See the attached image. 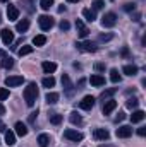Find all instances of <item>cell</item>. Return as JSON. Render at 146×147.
I'll return each mask as SVG.
<instances>
[{
    "label": "cell",
    "instance_id": "31",
    "mask_svg": "<svg viewBox=\"0 0 146 147\" xmlns=\"http://www.w3.org/2000/svg\"><path fill=\"white\" fill-rule=\"evenodd\" d=\"M62 115H59V113H53V115H50V123H53V125H59V123H62Z\"/></svg>",
    "mask_w": 146,
    "mask_h": 147
},
{
    "label": "cell",
    "instance_id": "49",
    "mask_svg": "<svg viewBox=\"0 0 146 147\" xmlns=\"http://www.w3.org/2000/svg\"><path fill=\"white\" fill-rule=\"evenodd\" d=\"M0 57L3 58V57H5V51H2V50H0Z\"/></svg>",
    "mask_w": 146,
    "mask_h": 147
},
{
    "label": "cell",
    "instance_id": "32",
    "mask_svg": "<svg viewBox=\"0 0 146 147\" xmlns=\"http://www.w3.org/2000/svg\"><path fill=\"white\" fill-rule=\"evenodd\" d=\"M138 105H139V101H138L136 98H131V99H127V103H126V106H127L129 110H136Z\"/></svg>",
    "mask_w": 146,
    "mask_h": 147
},
{
    "label": "cell",
    "instance_id": "18",
    "mask_svg": "<svg viewBox=\"0 0 146 147\" xmlns=\"http://www.w3.org/2000/svg\"><path fill=\"white\" fill-rule=\"evenodd\" d=\"M41 69H43L45 74H53L57 70V63H53V62H43L41 63Z\"/></svg>",
    "mask_w": 146,
    "mask_h": 147
},
{
    "label": "cell",
    "instance_id": "7",
    "mask_svg": "<svg viewBox=\"0 0 146 147\" xmlns=\"http://www.w3.org/2000/svg\"><path fill=\"white\" fill-rule=\"evenodd\" d=\"M64 137L69 139V140H72V142H81L83 140V134L77 132V130H74V128H67L64 132Z\"/></svg>",
    "mask_w": 146,
    "mask_h": 147
},
{
    "label": "cell",
    "instance_id": "43",
    "mask_svg": "<svg viewBox=\"0 0 146 147\" xmlns=\"http://www.w3.org/2000/svg\"><path fill=\"white\" fill-rule=\"evenodd\" d=\"M138 135H139V137H145V135H146V127L138 128Z\"/></svg>",
    "mask_w": 146,
    "mask_h": 147
},
{
    "label": "cell",
    "instance_id": "40",
    "mask_svg": "<svg viewBox=\"0 0 146 147\" xmlns=\"http://www.w3.org/2000/svg\"><path fill=\"white\" fill-rule=\"evenodd\" d=\"M69 28H71V24H69L67 21H60V29H62V31H67Z\"/></svg>",
    "mask_w": 146,
    "mask_h": 147
},
{
    "label": "cell",
    "instance_id": "42",
    "mask_svg": "<svg viewBox=\"0 0 146 147\" xmlns=\"http://www.w3.org/2000/svg\"><path fill=\"white\" fill-rule=\"evenodd\" d=\"M124 118H126V115H124V113H122V111H120V113H119V115H117V116H115V123H119V121H122V120H124Z\"/></svg>",
    "mask_w": 146,
    "mask_h": 147
},
{
    "label": "cell",
    "instance_id": "45",
    "mask_svg": "<svg viewBox=\"0 0 146 147\" xmlns=\"http://www.w3.org/2000/svg\"><path fill=\"white\" fill-rule=\"evenodd\" d=\"M84 82H86V80H84V79H81V80L77 82V89H83V86H84Z\"/></svg>",
    "mask_w": 146,
    "mask_h": 147
},
{
    "label": "cell",
    "instance_id": "50",
    "mask_svg": "<svg viewBox=\"0 0 146 147\" xmlns=\"http://www.w3.org/2000/svg\"><path fill=\"white\" fill-rule=\"evenodd\" d=\"M67 2H71V3H76V2H79V0H67Z\"/></svg>",
    "mask_w": 146,
    "mask_h": 147
},
{
    "label": "cell",
    "instance_id": "12",
    "mask_svg": "<svg viewBox=\"0 0 146 147\" xmlns=\"http://www.w3.org/2000/svg\"><path fill=\"white\" fill-rule=\"evenodd\" d=\"M7 17H9V21H17L19 19V9L16 5H9L7 7Z\"/></svg>",
    "mask_w": 146,
    "mask_h": 147
},
{
    "label": "cell",
    "instance_id": "39",
    "mask_svg": "<svg viewBox=\"0 0 146 147\" xmlns=\"http://www.w3.org/2000/svg\"><path fill=\"white\" fill-rule=\"evenodd\" d=\"M134 9H136V3H132V2H129V3H126V5H124V10H127V12L134 10Z\"/></svg>",
    "mask_w": 146,
    "mask_h": 147
},
{
    "label": "cell",
    "instance_id": "16",
    "mask_svg": "<svg viewBox=\"0 0 146 147\" xmlns=\"http://www.w3.org/2000/svg\"><path fill=\"white\" fill-rule=\"evenodd\" d=\"M2 41L5 43V45H10L12 41H14V33L10 31V29H2Z\"/></svg>",
    "mask_w": 146,
    "mask_h": 147
},
{
    "label": "cell",
    "instance_id": "1",
    "mask_svg": "<svg viewBox=\"0 0 146 147\" xmlns=\"http://www.w3.org/2000/svg\"><path fill=\"white\" fill-rule=\"evenodd\" d=\"M24 101H26V105L28 106H35V103H36V98H38V87L35 82H31V84H28V87L24 89Z\"/></svg>",
    "mask_w": 146,
    "mask_h": 147
},
{
    "label": "cell",
    "instance_id": "6",
    "mask_svg": "<svg viewBox=\"0 0 146 147\" xmlns=\"http://www.w3.org/2000/svg\"><path fill=\"white\" fill-rule=\"evenodd\" d=\"M24 82V77L23 75H9L7 79H5V86L7 87H17V86H21Z\"/></svg>",
    "mask_w": 146,
    "mask_h": 147
},
{
    "label": "cell",
    "instance_id": "10",
    "mask_svg": "<svg viewBox=\"0 0 146 147\" xmlns=\"http://www.w3.org/2000/svg\"><path fill=\"white\" fill-rule=\"evenodd\" d=\"M93 137H95L96 140H108L110 134H108V130H107V128H95Z\"/></svg>",
    "mask_w": 146,
    "mask_h": 147
},
{
    "label": "cell",
    "instance_id": "22",
    "mask_svg": "<svg viewBox=\"0 0 146 147\" xmlns=\"http://www.w3.org/2000/svg\"><path fill=\"white\" fill-rule=\"evenodd\" d=\"M59 98H60V96H59V92H48V94L45 96V99H46V103H48V105H55V103L59 101Z\"/></svg>",
    "mask_w": 146,
    "mask_h": 147
},
{
    "label": "cell",
    "instance_id": "34",
    "mask_svg": "<svg viewBox=\"0 0 146 147\" xmlns=\"http://www.w3.org/2000/svg\"><path fill=\"white\" fill-rule=\"evenodd\" d=\"M103 5H105V2H103V0H95V2H93V9H91V10H95V12H96V10H102V9H103Z\"/></svg>",
    "mask_w": 146,
    "mask_h": 147
},
{
    "label": "cell",
    "instance_id": "9",
    "mask_svg": "<svg viewBox=\"0 0 146 147\" xmlns=\"http://www.w3.org/2000/svg\"><path fill=\"white\" fill-rule=\"evenodd\" d=\"M115 135H117L119 139H127V137L132 135V128L127 127V125H122V127H119V128L115 130Z\"/></svg>",
    "mask_w": 146,
    "mask_h": 147
},
{
    "label": "cell",
    "instance_id": "5",
    "mask_svg": "<svg viewBox=\"0 0 146 147\" xmlns=\"http://www.w3.org/2000/svg\"><path fill=\"white\" fill-rule=\"evenodd\" d=\"M62 86H64L65 94H67V96H72L74 91H76V87H74V84L71 82V77H69L67 74H64V75H62Z\"/></svg>",
    "mask_w": 146,
    "mask_h": 147
},
{
    "label": "cell",
    "instance_id": "33",
    "mask_svg": "<svg viewBox=\"0 0 146 147\" xmlns=\"http://www.w3.org/2000/svg\"><path fill=\"white\" fill-rule=\"evenodd\" d=\"M31 51H33V46H29V45H24V46L19 50V55H21V57H26V55H29Z\"/></svg>",
    "mask_w": 146,
    "mask_h": 147
},
{
    "label": "cell",
    "instance_id": "2",
    "mask_svg": "<svg viewBox=\"0 0 146 147\" xmlns=\"http://www.w3.org/2000/svg\"><path fill=\"white\" fill-rule=\"evenodd\" d=\"M76 46H77V50L86 51V53H93V51L98 50V48H96V43H93V41H77Z\"/></svg>",
    "mask_w": 146,
    "mask_h": 147
},
{
    "label": "cell",
    "instance_id": "3",
    "mask_svg": "<svg viewBox=\"0 0 146 147\" xmlns=\"http://www.w3.org/2000/svg\"><path fill=\"white\" fill-rule=\"evenodd\" d=\"M38 24H40V28L43 29V31H48V29H52L53 28V24H55V21L50 17V16H40V19H38Z\"/></svg>",
    "mask_w": 146,
    "mask_h": 147
},
{
    "label": "cell",
    "instance_id": "28",
    "mask_svg": "<svg viewBox=\"0 0 146 147\" xmlns=\"http://www.w3.org/2000/svg\"><path fill=\"white\" fill-rule=\"evenodd\" d=\"M117 92V87H110V89H105L102 94H100V99H108L112 94H115Z\"/></svg>",
    "mask_w": 146,
    "mask_h": 147
},
{
    "label": "cell",
    "instance_id": "53",
    "mask_svg": "<svg viewBox=\"0 0 146 147\" xmlns=\"http://www.w3.org/2000/svg\"><path fill=\"white\" fill-rule=\"evenodd\" d=\"M112 2H113V0H112Z\"/></svg>",
    "mask_w": 146,
    "mask_h": 147
},
{
    "label": "cell",
    "instance_id": "14",
    "mask_svg": "<svg viewBox=\"0 0 146 147\" xmlns=\"http://www.w3.org/2000/svg\"><path fill=\"white\" fill-rule=\"evenodd\" d=\"M146 116V113L143 110H134L132 111V115H131V121L132 123H139V121H143Z\"/></svg>",
    "mask_w": 146,
    "mask_h": 147
},
{
    "label": "cell",
    "instance_id": "4",
    "mask_svg": "<svg viewBox=\"0 0 146 147\" xmlns=\"http://www.w3.org/2000/svg\"><path fill=\"white\" fill-rule=\"evenodd\" d=\"M115 24H117V16H115L113 12L103 14V17H102V26H103V28H113Z\"/></svg>",
    "mask_w": 146,
    "mask_h": 147
},
{
    "label": "cell",
    "instance_id": "24",
    "mask_svg": "<svg viewBox=\"0 0 146 147\" xmlns=\"http://www.w3.org/2000/svg\"><path fill=\"white\" fill-rule=\"evenodd\" d=\"M122 72L126 74V75H131V77H132V75L138 74V67H136V65H126V67L122 69Z\"/></svg>",
    "mask_w": 146,
    "mask_h": 147
},
{
    "label": "cell",
    "instance_id": "21",
    "mask_svg": "<svg viewBox=\"0 0 146 147\" xmlns=\"http://www.w3.org/2000/svg\"><path fill=\"white\" fill-rule=\"evenodd\" d=\"M3 134H5V144H7V146H14V144H16V134L10 132V130H9V132L5 130Z\"/></svg>",
    "mask_w": 146,
    "mask_h": 147
},
{
    "label": "cell",
    "instance_id": "46",
    "mask_svg": "<svg viewBox=\"0 0 146 147\" xmlns=\"http://www.w3.org/2000/svg\"><path fill=\"white\" fill-rule=\"evenodd\" d=\"M0 132H5V123L0 120Z\"/></svg>",
    "mask_w": 146,
    "mask_h": 147
},
{
    "label": "cell",
    "instance_id": "29",
    "mask_svg": "<svg viewBox=\"0 0 146 147\" xmlns=\"http://www.w3.org/2000/svg\"><path fill=\"white\" fill-rule=\"evenodd\" d=\"M2 67H3V69H12V67H14V60H12L10 57H3V60H2Z\"/></svg>",
    "mask_w": 146,
    "mask_h": 147
},
{
    "label": "cell",
    "instance_id": "15",
    "mask_svg": "<svg viewBox=\"0 0 146 147\" xmlns=\"http://www.w3.org/2000/svg\"><path fill=\"white\" fill-rule=\"evenodd\" d=\"M115 108H117V101L115 99H107L105 105H103V115H110Z\"/></svg>",
    "mask_w": 146,
    "mask_h": 147
},
{
    "label": "cell",
    "instance_id": "36",
    "mask_svg": "<svg viewBox=\"0 0 146 147\" xmlns=\"http://www.w3.org/2000/svg\"><path fill=\"white\" fill-rule=\"evenodd\" d=\"M40 5H41V9H43V10H48V9L53 5V0H41V2H40Z\"/></svg>",
    "mask_w": 146,
    "mask_h": 147
},
{
    "label": "cell",
    "instance_id": "38",
    "mask_svg": "<svg viewBox=\"0 0 146 147\" xmlns=\"http://www.w3.org/2000/svg\"><path fill=\"white\" fill-rule=\"evenodd\" d=\"M112 38H113V34H100V36H98V39H100V41H102V43H105V41H110V39H112Z\"/></svg>",
    "mask_w": 146,
    "mask_h": 147
},
{
    "label": "cell",
    "instance_id": "19",
    "mask_svg": "<svg viewBox=\"0 0 146 147\" xmlns=\"http://www.w3.org/2000/svg\"><path fill=\"white\" fill-rule=\"evenodd\" d=\"M16 29H17L19 33H26V31L29 29V21H28V19H23V21H19V22L16 24Z\"/></svg>",
    "mask_w": 146,
    "mask_h": 147
},
{
    "label": "cell",
    "instance_id": "8",
    "mask_svg": "<svg viewBox=\"0 0 146 147\" xmlns=\"http://www.w3.org/2000/svg\"><path fill=\"white\" fill-rule=\"evenodd\" d=\"M95 101H96V99H95L93 96H84V98H83V101H79V108H81V110H86V111L93 110Z\"/></svg>",
    "mask_w": 146,
    "mask_h": 147
},
{
    "label": "cell",
    "instance_id": "17",
    "mask_svg": "<svg viewBox=\"0 0 146 147\" xmlns=\"http://www.w3.org/2000/svg\"><path fill=\"white\" fill-rule=\"evenodd\" d=\"M14 128H16V135H19V137H24V135H28V127H26L23 121H17Z\"/></svg>",
    "mask_w": 146,
    "mask_h": 147
},
{
    "label": "cell",
    "instance_id": "51",
    "mask_svg": "<svg viewBox=\"0 0 146 147\" xmlns=\"http://www.w3.org/2000/svg\"><path fill=\"white\" fill-rule=\"evenodd\" d=\"M0 2H2V3H5V2H9V0H0Z\"/></svg>",
    "mask_w": 146,
    "mask_h": 147
},
{
    "label": "cell",
    "instance_id": "44",
    "mask_svg": "<svg viewBox=\"0 0 146 147\" xmlns=\"http://www.w3.org/2000/svg\"><path fill=\"white\" fill-rule=\"evenodd\" d=\"M36 116H38V111H33V113L29 115V121H31V123H35V120H36Z\"/></svg>",
    "mask_w": 146,
    "mask_h": 147
},
{
    "label": "cell",
    "instance_id": "26",
    "mask_svg": "<svg viewBox=\"0 0 146 147\" xmlns=\"http://www.w3.org/2000/svg\"><path fill=\"white\" fill-rule=\"evenodd\" d=\"M38 144L41 147H46L50 144V135H46V134H41L40 137H38Z\"/></svg>",
    "mask_w": 146,
    "mask_h": 147
},
{
    "label": "cell",
    "instance_id": "20",
    "mask_svg": "<svg viewBox=\"0 0 146 147\" xmlns=\"http://www.w3.org/2000/svg\"><path fill=\"white\" fill-rule=\"evenodd\" d=\"M83 16H84V19H86L88 22H93V21L96 19V12L91 10V9H84V10H83Z\"/></svg>",
    "mask_w": 146,
    "mask_h": 147
},
{
    "label": "cell",
    "instance_id": "52",
    "mask_svg": "<svg viewBox=\"0 0 146 147\" xmlns=\"http://www.w3.org/2000/svg\"><path fill=\"white\" fill-rule=\"evenodd\" d=\"M0 22H2V16H0Z\"/></svg>",
    "mask_w": 146,
    "mask_h": 147
},
{
    "label": "cell",
    "instance_id": "30",
    "mask_svg": "<svg viewBox=\"0 0 146 147\" xmlns=\"http://www.w3.org/2000/svg\"><path fill=\"white\" fill-rule=\"evenodd\" d=\"M41 84H43V87H48V89H50V87L55 86V79H53V77H45V79L41 80Z\"/></svg>",
    "mask_w": 146,
    "mask_h": 147
},
{
    "label": "cell",
    "instance_id": "13",
    "mask_svg": "<svg viewBox=\"0 0 146 147\" xmlns=\"http://www.w3.org/2000/svg\"><path fill=\"white\" fill-rule=\"evenodd\" d=\"M89 82H91V86H95V87H102V86H105V77H102L100 74H95V75H91Z\"/></svg>",
    "mask_w": 146,
    "mask_h": 147
},
{
    "label": "cell",
    "instance_id": "11",
    "mask_svg": "<svg viewBox=\"0 0 146 147\" xmlns=\"http://www.w3.org/2000/svg\"><path fill=\"white\" fill-rule=\"evenodd\" d=\"M21 5L28 14H33L36 10V0H21Z\"/></svg>",
    "mask_w": 146,
    "mask_h": 147
},
{
    "label": "cell",
    "instance_id": "47",
    "mask_svg": "<svg viewBox=\"0 0 146 147\" xmlns=\"http://www.w3.org/2000/svg\"><path fill=\"white\" fill-rule=\"evenodd\" d=\"M122 55H124V57H129V50H127V48H124V50H122Z\"/></svg>",
    "mask_w": 146,
    "mask_h": 147
},
{
    "label": "cell",
    "instance_id": "48",
    "mask_svg": "<svg viewBox=\"0 0 146 147\" xmlns=\"http://www.w3.org/2000/svg\"><path fill=\"white\" fill-rule=\"evenodd\" d=\"M3 113H5V108H3V105L0 103V115H3Z\"/></svg>",
    "mask_w": 146,
    "mask_h": 147
},
{
    "label": "cell",
    "instance_id": "35",
    "mask_svg": "<svg viewBox=\"0 0 146 147\" xmlns=\"http://www.w3.org/2000/svg\"><path fill=\"white\" fill-rule=\"evenodd\" d=\"M9 96H10L9 89H7V87H0V101H5Z\"/></svg>",
    "mask_w": 146,
    "mask_h": 147
},
{
    "label": "cell",
    "instance_id": "41",
    "mask_svg": "<svg viewBox=\"0 0 146 147\" xmlns=\"http://www.w3.org/2000/svg\"><path fill=\"white\" fill-rule=\"evenodd\" d=\"M95 69H96L98 72H103V70H105V63H95Z\"/></svg>",
    "mask_w": 146,
    "mask_h": 147
},
{
    "label": "cell",
    "instance_id": "27",
    "mask_svg": "<svg viewBox=\"0 0 146 147\" xmlns=\"http://www.w3.org/2000/svg\"><path fill=\"white\" fill-rule=\"evenodd\" d=\"M120 79H122V77H120V74H119V70H117V69H112V70H110V80H112L113 84L120 82Z\"/></svg>",
    "mask_w": 146,
    "mask_h": 147
},
{
    "label": "cell",
    "instance_id": "25",
    "mask_svg": "<svg viewBox=\"0 0 146 147\" xmlns=\"http://www.w3.org/2000/svg\"><path fill=\"white\" fill-rule=\"evenodd\" d=\"M45 43H46V36L45 34H38V36L33 38V45L35 46H43Z\"/></svg>",
    "mask_w": 146,
    "mask_h": 147
},
{
    "label": "cell",
    "instance_id": "37",
    "mask_svg": "<svg viewBox=\"0 0 146 147\" xmlns=\"http://www.w3.org/2000/svg\"><path fill=\"white\" fill-rule=\"evenodd\" d=\"M77 31H79L77 34H79V38H81V39H84V38L89 34V29H88V28H84V26H83V28H79Z\"/></svg>",
    "mask_w": 146,
    "mask_h": 147
},
{
    "label": "cell",
    "instance_id": "23",
    "mask_svg": "<svg viewBox=\"0 0 146 147\" xmlns=\"http://www.w3.org/2000/svg\"><path fill=\"white\" fill-rule=\"evenodd\" d=\"M69 120H71V123H72V125H81V123H83L81 115H79V113H76V111H72V113L69 115Z\"/></svg>",
    "mask_w": 146,
    "mask_h": 147
}]
</instances>
